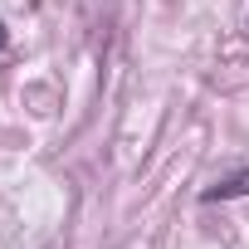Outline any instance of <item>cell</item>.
<instances>
[{
    "label": "cell",
    "mask_w": 249,
    "mask_h": 249,
    "mask_svg": "<svg viewBox=\"0 0 249 249\" xmlns=\"http://www.w3.org/2000/svg\"><path fill=\"white\" fill-rule=\"evenodd\" d=\"M239 196H249V166L220 176L215 186H205V191H200V205H220V200H239Z\"/></svg>",
    "instance_id": "6da1fadb"
},
{
    "label": "cell",
    "mask_w": 249,
    "mask_h": 249,
    "mask_svg": "<svg viewBox=\"0 0 249 249\" xmlns=\"http://www.w3.org/2000/svg\"><path fill=\"white\" fill-rule=\"evenodd\" d=\"M5 39H10V35H5V20H0V49H5Z\"/></svg>",
    "instance_id": "7a4b0ae2"
}]
</instances>
